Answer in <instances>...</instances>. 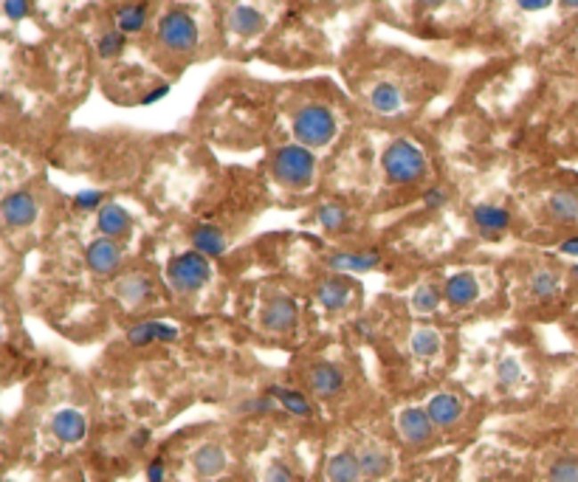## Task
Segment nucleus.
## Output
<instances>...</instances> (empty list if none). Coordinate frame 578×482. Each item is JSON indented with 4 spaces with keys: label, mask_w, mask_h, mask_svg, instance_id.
Instances as JSON below:
<instances>
[{
    "label": "nucleus",
    "mask_w": 578,
    "mask_h": 482,
    "mask_svg": "<svg viewBox=\"0 0 578 482\" xmlns=\"http://www.w3.org/2000/svg\"><path fill=\"white\" fill-rule=\"evenodd\" d=\"M297 324V302L285 294L271 297L263 307V327L271 333H288Z\"/></svg>",
    "instance_id": "nucleus-6"
},
{
    "label": "nucleus",
    "mask_w": 578,
    "mask_h": 482,
    "mask_svg": "<svg viewBox=\"0 0 578 482\" xmlns=\"http://www.w3.org/2000/svg\"><path fill=\"white\" fill-rule=\"evenodd\" d=\"M328 482H359L362 479V462L355 452H338L328 460Z\"/></svg>",
    "instance_id": "nucleus-17"
},
{
    "label": "nucleus",
    "mask_w": 578,
    "mask_h": 482,
    "mask_svg": "<svg viewBox=\"0 0 578 482\" xmlns=\"http://www.w3.org/2000/svg\"><path fill=\"white\" fill-rule=\"evenodd\" d=\"M401 91L395 88L393 82H379L376 88L370 91V105L376 113L381 116H393L395 110H401Z\"/></svg>",
    "instance_id": "nucleus-23"
},
{
    "label": "nucleus",
    "mask_w": 578,
    "mask_h": 482,
    "mask_svg": "<svg viewBox=\"0 0 578 482\" xmlns=\"http://www.w3.org/2000/svg\"><path fill=\"white\" fill-rule=\"evenodd\" d=\"M229 29L237 37H254L265 29V17L254 6H234L229 12Z\"/></svg>",
    "instance_id": "nucleus-19"
},
{
    "label": "nucleus",
    "mask_w": 578,
    "mask_h": 482,
    "mask_svg": "<svg viewBox=\"0 0 578 482\" xmlns=\"http://www.w3.org/2000/svg\"><path fill=\"white\" fill-rule=\"evenodd\" d=\"M147 23V6L139 4V6H125L116 12V29L122 34H135L142 31Z\"/></svg>",
    "instance_id": "nucleus-29"
},
{
    "label": "nucleus",
    "mask_w": 578,
    "mask_h": 482,
    "mask_svg": "<svg viewBox=\"0 0 578 482\" xmlns=\"http://www.w3.org/2000/svg\"><path fill=\"white\" fill-rule=\"evenodd\" d=\"M420 4H423V6H440L444 0H420Z\"/></svg>",
    "instance_id": "nucleus-47"
},
{
    "label": "nucleus",
    "mask_w": 578,
    "mask_h": 482,
    "mask_svg": "<svg viewBox=\"0 0 578 482\" xmlns=\"http://www.w3.org/2000/svg\"><path fill=\"white\" fill-rule=\"evenodd\" d=\"M427 412H429L435 426H452L463 415V401L452 392H437L435 398L427 404Z\"/></svg>",
    "instance_id": "nucleus-15"
},
{
    "label": "nucleus",
    "mask_w": 578,
    "mask_h": 482,
    "mask_svg": "<svg viewBox=\"0 0 578 482\" xmlns=\"http://www.w3.org/2000/svg\"><path fill=\"white\" fill-rule=\"evenodd\" d=\"M573 274H575V277H578V266H575V268H573Z\"/></svg>",
    "instance_id": "nucleus-49"
},
{
    "label": "nucleus",
    "mask_w": 578,
    "mask_h": 482,
    "mask_svg": "<svg viewBox=\"0 0 578 482\" xmlns=\"http://www.w3.org/2000/svg\"><path fill=\"white\" fill-rule=\"evenodd\" d=\"M381 263V257L376 251H364V254H333L328 260L330 271L338 274H355V271H372Z\"/></svg>",
    "instance_id": "nucleus-22"
},
{
    "label": "nucleus",
    "mask_w": 578,
    "mask_h": 482,
    "mask_svg": "<svg viewBox=\"0 0 578 482\" xmlns=\"http://www.w3.org/2000/svg\"><path fill=\"white\" fill-rule=\"evenodd\" d=\"M212 280L209 257L200 251H186L169 260L167 266V282L175 294H195Z\"/></svg>",
    "instance_id": "nucleus-2"
},
{
    "label": "nucleus",
    "mask_w": 578,
    "mask_h": 482,
    "mask_svg": "<svg viewBox=\"0 0 578 482\" xmlns=\"http://www.w3.org/2000/svg\"><path fill=\"white\" fill-rule=\"evenodd\" d=\"M268 395H274L277 404H280L285 412H291V415H297V418H308V415H311V404H308V398H305L302 392L285 389V387H271Z\"/></svg>",
    "instance_id": "nucleus-27"
},
{
    "label": "nucleus",
    "mask_w": 578,
    "mask_h": 482,
    "mask_svg": "<svg viewBox=\"0 0 578 482\" xmlns=\"http://www.w3.org/2000/svg\"><path fill=\"white\" fill-rule=\"evenodd\" d=\"M263 482H297V477L282 460H271L263 471Z\"/></svg>",
    "instance_id": "nucleus-36"
},
{
    "label": "nucleus",
    "mask_w": 578,
    "mask_h": 482,
    "mask_svg": "<svg viewBox=\"0 0 578 482\" xmlns=\"http://www.w3.org/2000/svg\"><path fill=\"white\" fill-rule=\"evenodd\" d=\"M0 212H4V223L9 229H23V226H31L34 217H37V200L28 192H12L4 198Z\"/></svg>",
    "instance_id": "nucleus-8"
},
{
    "label": "nucleus",
    "mask_w": 578,
    "mask_h": 482,
    "mask_svg": "<svg viewBox=\"0 0 578 482\" xmlns=\"http://www.w3.org/2000/svg\"><path fill=\"white\" fill-rule=\"evenodd\" d=\"M548 482H578V457H562L550 466Z\"/></svg>",
    "instance_id": "nucleus-32"
},
{
    "label": "nucleus",
    "mask_w": 578,
    "mask_h": 482,
    "mask_svg": "<svg viewBox=\"0 0 578 482\" xmlns=\"http://www.w3.org/2000/svg\"><path fill=\"white\" fill-rule=\"evenodd\" d=\"M74 206L82 212H91V209H102L105 206V195L99 192V189H85V192H79L74 198Z\"/></svg>",
    "instance_id": "nucleus-37"
},
{
    "label": "nucleus",
    "mask_w": 578,
    "mask_h": 482,
    "mask_svg": "<svg viewBox=\"0 0 578 482\" xmlns=\"http://www.w3.org/2000/svg\"><path fill=\"white\" fill-rule=\"evenodd\" d=\"M444 297H446V302L454 305V307H466V305H471L474 299L480 297V282H477V277H474V274H468V271L454 274V277H452V280L446 282V288H444Z\"/></svg>",
    "instance_id": "nucleus-13"
},
{
    "label": "nucleus",
    "mask_w": 578,
    "mask_h": 482,
    "mask_svg": "<svg viewBox=\"0 0 578 482\" xmlns=\"http://www.w3.org/2000/svg\"><path fill=\"white\" fill-rule=\"evenodd\" d=\"M308 381H311V389L316 395H325V398H330V395H336L338 389L345 387V375L333 364H316L308 372Z\"/></svg>",
    "instance_id": "nucleus-20"
},
{
    "label": "nucleus",
    "mask_w": 578,
    "mask_h": 482,
    "mask_svg": "<svg viewBox=\"0 0 578 482\" xmlns=\"http://www.w3.org/2000/svg\"><path fill=\"white\" fill-rule=\"evenodd\" d=\"M181 336V331L175 324H167V322H142L127 331V339L135 347H144V344L152 341H175Z\"/></svg>",
    "instance_id": "nucleus-14"
},
{
    "label": "nucleus",
    "mask_w": 578,
    "mask_h": 482,
    "mask_svg": "<svg viewBox=\"0 0 578 482\" xmlns=\"http://www.w3.org/2000/svg\"><path fill=\"white\" fill-rule=\"evenodd\" d=\"M96 51H99V57L102 60H113V57H118L125 51V34L122 31H108V34H102L99 37V45H96Z\"/></svg>",
    "instance_id": "nucleus-33"
},
{
    "label": "nucleus",
    "mask_w": 578,
    "mask_h": 482,
    "mask_svg": "<svg viewBox=\"0 0 578 482\" xmlns=\"http://www.w3.org/2000/svg\"><path fill=\"white\" fill-rule=\"evenodd\" d=\"M51 432L62 443H79L88 432V421H85L82 412L77 409H60L54 418H51Z\"/></svg>",
    "instance_id": "nucleus-11"
},
{
    "label": "nucleus",
    "mask_w": 578,
    "mask_h": 482,
    "mask_svg": "<svg viewBox=\"0 0 578 482\" xmlns=\"http://www.w3.org/2000/svg\"><path fill=\"white\" fill-rule=\"evenodd\" d=\"M4 12L9 20H23L28 14V0H4Z\"/></svg>",
    "instance_id": "nucleus-39"
},
{
    "label": "nucleus",
    "mask_w": 578,
    "mask_h": 482,
    "mask_svg": "<svg viewBox=\"0 0 578 482\" xmlns=\"http://www.w3.org/2000/svg\"><path fill=\"white\" fill-rule=\"evenodd\" d=\"M350 297H353V288H350V282H345V280H325L319 288H316V299H319V305L325 307V311H345L347 307V302H350Z\"/></svg>",
    "instance_id": "nucleus-18"
},
{
    "label": "nucleus",
    "mask_w": 578,
    "mask_h": 482,
    "mask_svg": "<svg viewBox=\"0 0 578 482\" xmlns=\"http://www.w3.org/2000/svg\"><path fill=\"white\" fill-rule=\"evenodd\" d=\"M519 4V9H525V12H541V9H548L553 0H517Z\"/></svg>",
    "instance_id": "nucleus-42"
},
{
    "label": "nucleus",
    "mask_w": 578,
    "mask_h": 482,
    "mask_svg": "<svg viewBox=\"0 0 578 482\" xmlns=\"http://www.w3.org/2000/svg\"><path fill=\"white\" fill-rule=\"evenodd\" d=\"M159 40L169 51H192L198 45V26L186 12H169L159 23Z\"/></svg>",
    "instance_id": "nucleus-5"
},
{
    "label": "nucleus",
    "mask_w": 578,
    "mask_h": 482,
    "mask_svg": "<svg viewBox=\"0 0 578 482\" xmlns=\"http://www.w3.org/2000/svg\"><path fill=\"white\" fill-rule=\"evenodd\" d=\"M280 404L274 395H263V398H251L240 406V412H248V415H268V412H274Z\"/></svg>",
    "instance_id": "nucleus-38"
},
{
    "label": "nucleus",
    "mask_w": 578,
    "mask_h": 482,
    "mask_svg": "<svg viewBox=\"0 0 578 482\" xmlns=\"http://www.w3.org/2000/svg\"><path fill=\"white\" fill-rule=\"evenodd\" d=\"M410 347L418 358H432L440 353V333L432 327H418L410 339Z\"/></svg>",
    "instance_id": "nucleus-28"
},
{
    "label": "nucleus",
    "mask_w": 578,
    "mask_h": 482,
    "mask_svg": "<svg viewBox=\"0 0 578 482\" xmlns=\"http://www.w3.org/2000/svg\"><path fill=\"white\" fill-rule=\"evenodd\" d=\"M167 94H169V85H159V88H152V91H150V94H147L142 102H144V105H156V102H159V99H164Z\"/></svg>",
    "instance_id": "nucleus-43"
},
{
    "label": "nucleus",
    "mask_w": 578,
    "mask_h": 482,
    "mask_svg": "<svg viewBox=\"0 0 578 482\" xmlns=\"http://www.w3.org/2000/svg\"><path fill=\"white\" fill-rule=\"evenodd\" d=\"M432 418H429V412L427 409H403L401 415H398V435L406 440V443H412V445H420V443H427L432 437Z\"/></svg>",
    "instance_id": "nucleus-9"
},
{
    "label": "nucleus",
    "mask_w": 578,
    "mask_h": 482,
    "mask_svg": "<svg viewBox=\"0 0 578 482\" xmlns=\"http://www.w3.org/2000/svg\"><path fill=\"white\" fill-rule=\"evenodd\" d=\"M164 479H167V466L161 457H156L147 466V482H164Z\"/></svg>",
    "instance_id": "nucleus-40"
},
{
    "label": "nucleus",
    "mask_w": 578,
    "mask_h": 482,
    "mask_svg": "<svg viewBox=\"0 0 578 482\" xmlns=\"http://www.w3.org/2000/svg\"><path fill=\"white\" fill-rule=\"evenodd\" d=\"M558 249H562L565 254H578V237H570V240H565V243L558 246Z\"/></svg>",
    "instance_id": "nucleus-45"
},
{
    "label": "nucleus",
    "mask_w": 578,
    "mask_h": 482,
    "mask_svg": "<svg viewBox=\"0 0 578 482\" xmlns=\"http://www.w3.org/2000/svg\"><path fill=\"white\" fill-rule=\"evenodd\" d=\"M528 288H531L533 297L550 299V297L558 294V288H562V280H558V274H553V271H536L533 277H531V282H528Z\"/></svg>",
    "instance_id": "nucleus-30"
},
{
    "label": "nucleus",
    "mask_w": 578,
    "mask_h": 482,
    "mask_svg": "<svg viewBox=\"0 0 578 482\" xmlns=\"http://www.w3.org/2000/svg\"><path fill=\"white\" fill-rule=\"evenodd\" d=\"M423 203L429 206V209H440V206L446 203V192L444 189H437V186H432L427 195H423Z\"/></svg>",
    "instance_id": "nucleus-41"
},
{
    "label": "nucleus",
    "mask_w": 578,
    "mask_h": 482,
    "mask_svg": "<svg viewBox=\"0 0 578 482\" xmlns=\"http://www.w3.org/2000/svg\"><path fill=\"white\" fill-rule=\"evenodd\" d=\"M471 220H474V226H477V232L483 237H500L508 226H511V212L505 209V206H494V203H480V206H474V212H471Z\"/></svg>",
    "instance_id": "nucleus-10"
},
{
    "label": "nucleus",
    "mask_w": 578,
    "mask_h": 482,
    "mask_svg": "<svg viewBox=\"0 0 578 482\" xmlns=\"http://www.w3.org/2000/svg\"><path fill=\"white\" fill-rule=\"evenodd\" d=\"M384 172L389 181L395 184H415L423 178L427 172V156L420 152V147H415L412 142L398 139L384 150Z\"/></svg>",
    "instance_id": "nucleus-3"
},
{
    "label": "nucleus",
    "mask_w": 578,
    "mask_h": 482,
    "mask_svg": "<svg viewBox=\"0 0 578 482\" xmlns=\"http://www.w3.org/2000/svg\"><path fill=\"white\" fill-rule=\"evenodd\" d=\"M192 462H195V471L200 477L212 479V477H220L226 471V452L220 449V445H215V443H207V445H200V449L195 452Z\"/></svg>",
    "instance_id": "nucleus-21"
},
{
    "label": "nucleus",
    "mask_w": 578,
    "mask_h": 482,
    "mask_svg": "<svg viewBox=\"0 0 578 482\" xmlns=\"http://www.w3.org/2000/svg\"><path fill=\"white\" fill-rule=\"evenodd\" d=\"M440 307V290L435 285H418L412 294V311L418 316H429Z\"/></svg>",
    "instance_id": "nucleus-31"
},
{
    "label": "nucleus",
    "mask_w": 578,
    "mask_h": 482,
    "mask_svg": "<svg viewBox=\"0 0 578 482\" xmlns=\"http://www.w3.org/2000/svg\"><path fill=\"white\" fill-rule=\"evenodd\" d=\"M548 209L556 220H562V223L578 220V192L575 189H558L556 195H550Z\"/></svg>",
    "instance_id": "nucleus-26"
},
{
    "label": "nucleus",
    "mask_w": 578,
    "mask_h": 482,
    "mask_svg": "<svg viewBox=\"0 0 578 482\" xmlns=\"http://www.w3.org/2000/svg\"><path fill=\"white\" fill-rule=\"evenodd\" d=\"M355 331H359V333H370V324H367V322H355Z\"/></svg>",
    "instance_id": "nucleus-46"
},
{
    "label": "nucleus",
    "mask_w": 578,
    "mask_h": 482,
    "mask_svg": "<svg viewBox=\"0 0 578 482\" xmlns=\"http://www.w3.org/2000/svg\"><path fill=\"white\" fill-rule=\"evenodd\" d=\"M85 260H88V268L94 274H102V277H105V274H110L122 266V246L110 237H99L88 246V251H85Z\"/></svg>",
    "instance_id": "nucleus-7"
},
{
    "label": "nucleus",
    "mask_w": 578,
    "mask_h": 482,
    "mask_svg": "<svg viewBox=\"0 0 578 482\" xmlns=\"http://www.w3.org/2000/svg\"><path fill=\"white\" fill-rule=\"evenodd\" d=\"M294 135L305 147H325L336 135V116L325 105H305L294 116Z\"/></svg>",
    "instance_id": "nucleus-4"
},
{
    "label": "nucleus",
    "mask_w": 578,
    "mask_h": 482,
    "mask_svg": "<svg viewBox=\"0 0 578 482\" xmlns=\"http://www.w3.org/2000/svg\"><path fill=\"white\" fill-rule=\"evenodd\" d=\"M497 381L505 387V389H511V387H517L519 381H522V364L517 358H502L500 364H497Z\"/></svg>",
    "instance_id": "nucleus-34"
},
{
    "label": "nucleus",
    "mask_w": 578,
    "mask_h": 482,
    "mask_svg": "<svg viewBox=\"0 0 578 482\" xmlns=\"http://www.w3.org/2000/svg\"><path fill=\"white\" fill-rule=\"evenodd\" d=\"M274 178L288 186V189H305L311 186L313 181V169H316V159L311 147L305 144H285L274 152Z\"/></svg>",
    "instance_id": "nucleus-1"
},
{
    "label": "nucleus",
    "mask_w": 578,
    "mask_h": 482,
    "mask_svg": "<svg viewBox=\"0 0 578 482\" xmlns=\"http://www.w3.org/2000/svg\"><path fill=\"white\" fill-rule=\"evenodd\" d=\"M96 226H99V232L105 234V237L118 240V237H125V234L130 232L133 220H130V215H127L125 206L105 203V206L99 209V215H96Z\"/></svg>",
    "instance_id": "nucleus-12"
},
{
    "label": "nucleus",
    "mask_w": 578,
    "mask_h": 482,
    "mask_svg": "<svg viewBox=\"0 0 578 482\" xmlns=\"http://www.w3.org/2000/svg\"><path fill=\"white\" fill-rule=\"evenodd\" d=\"M192 249L207 257H220L226 251V237L215 226H198L192 232Z\"/></svg>",
    "instance_id": "nucleus-25"
},
{
    "label": "nucleus",
    "mask_w": 578,
    "mask_h": 482,
    "mask_svg": "<svg viewBox=\"0 0 578 482\" xmlns=\"http://www.w3.org/2000/svg\"><path fill=\"white\" fill-rule=\"evenodd\" d=\"M116 297L127 307H139L152 297V282L144 274H130V277H122L116 282Z\"/></svg>",
    "instance_id": "nucleus-16"
},
{
    "label": "nucleus",
    "mask_w": 578,
    "mask_h": 482,
    "mask_svg": "<svg viewBox=\"0 0 578 482\" xmlns=\"http://www.w3.org/2000/svg\"><path fill=\"white\" fill-rule=\"evenodd\" d=\"M359 462H362V474L367 479H381L389 471V454H387V449H381V445H376V443L364 445V449L359 452Z\"/></svg>",
    "instance_id": "nucleus-24"
},
{
    "label": "nucleus",
    "mask_w": 578,
    "mask_h": 482,
    "mask_svg": "<svg viewBox=\"0 0 578 482\" xmlns=\"http://www.w3.org/2000/svg\"><path fill=\"white\" fill-rule=\"evenodd\" d=\"M147 440H150V432H147V429H139V435H133V445H135V449H142V445H147Z\"/></svg>",
    "instance_id": "nucleus-44"
},
{
    "label": "nucleus",
    "mask_w": 578,
    "mask_h": 482,
    "mask_svg": "<svg viewBox=\"0 0 578 482\" xmlns=\"http://www.w3.org/2000/svg\"><path fill=\"white\" fill-rule=\"evenodd\" d=\"M319 223L325 229H338V226H345V220H347V212L342 209V206H336V203H325L322 209L316 212Z\"/></svg>",
    "instance_id": "nucleus-35"
},
{
    "label": "nucleus",
    "mask_w": 578,
    "mask_h": 482,
    "mask_svg": "<svg viewBox=\"0 0 578 482\" xmlns=\"http://www.w3.org/2000/svg\"><path fill=\"white\" fill-rule=\"evenodd\" d=\"M562 4H565L567 9H578V0H562Z\"/></svg>",
    "instance_id": "nucleus-48"
}]
</instances>
